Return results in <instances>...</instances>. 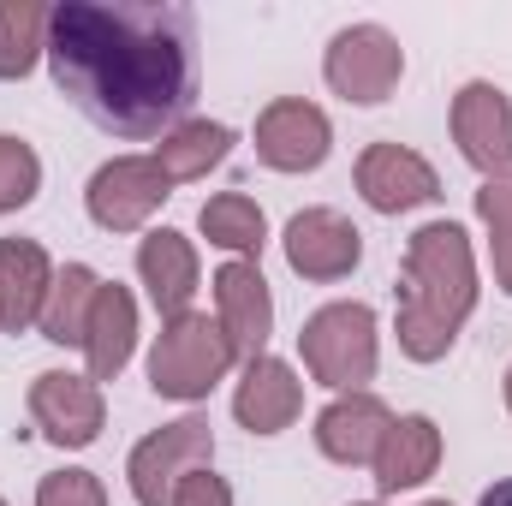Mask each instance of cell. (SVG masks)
<instances>
[{
  "label": "cell",
  "instance_id": "3957f363",
  "mask_svg": "<svg viewBox=\"0 0 512 506\" xmlns=\"http://www.w3.org/2000/svg\"><path fill=\"white\" fill-rule=\"evenodd\" d=\"M233 340L221 322L209 316H179L161 340H155V358H149V387L161 399H203L215 381L227 376L233 364Z\"/></svg>",
  "mask_w": 512,
  "mask_h": 506
},
{
  "label": "cell",
  "instance_id": "4fadbf2b",
  "mask_svg": "<svg viewBox=\"0 0 512 506\" xmlns=\"http://www.w3.org/2000/svg\"><path fill=\"white\" fill-rule=\"evenodd\" d=\"M215 322L227 328L233 352L245 358H262L268 346V328H274V304H268V280L256 274V262H227L215 274Z\"/></svg>",
  "mask_w": 512,
  "mask_h": 506
},
{
  "label": "cell",
  "instance_id": "ba28073f",
  "mask_svg": "<svg viewBox=\"0 0 512 506\" xmlns=\"http://www.w3.org/2000/svg\"><path fill=\"white\" fill-rule=\"evenodd\" d=\"M453 137H459V149H465L471 167H483V173L501 179L512 167V102H507V90H495V84H465L459 102H453Z\"/></svg>",
  "mask_w": 512,
  "mask_h": 506
},
{
  "label": "cell",
  "instance_id": "ffe728a7",
  "mask_svg": "<svg viewBox=\"0 0 512 506\" xmlns=\"http://www.w3.org/2000/svg\"><path fill=\"white\" fill-rule=\"evenodd\" d=\"M96 292H102V280H96L90 268H78V262L54 280V298H48V310H42V328H48L54 346H84V328H90Z\"/></svg>",
  "mask_w": 512,
  "mask_h": 506
},
{
  "label": "cell",
  "instance_id": "6da1fadb",
  "mask_svg": "<svg viewBox=\"0 0 512 506\" xmlns=\"http://www.w3.org/2000/svg\"><path fill=\"white\" fill-rule=\"evenodd\" d=\"M48 66L60 96L114 137H161L197 102V12L66 0L48 6Z\"/></svg>",
  "mask_w": 512,
  "mask_h": 506
},
{
  "label": "cell",
  "instance_id": "d4e9b609",
  "mask_svg": "<svg viewBox=\"0 0 512 506\" xmlns=\"http://www.w3.org/2000/svg\"><path fill=\"white\" fill-rule=\"evenodd\" d=\"M477 209H483V221L495 227V274H501V286L512 292V173L489 179V185L477 191Z\"/></svg>",
  "mask_w": 512,
  "mask_h": 506
},
{
  "label": "cell",
  "instance_id": "5bb4252c",
  "mask_svg": "<svg viewBox=\"0 0 512 506\" xmlns=\"http://www.w3.org/2000/svg\"><path fill=\"white\" fill-rule=\"evenodd\" d=\"M387 429H393V417H387L382 399H370V393L334 399V405L316 417V441H322V453L340 459V465H376Z\"/></svg>",
  "mask_w": 512,
  "mask_h": 506
},
{
  "label": "cell",
  "instance_id": "52a82bcc",
  "mask_svg": "<svg viewBox=\"0 0 512 506\" xmlns=\"http://www.w3.org/2000/svg\"><path fill=\"white\" fill-rule=\"evenodd\" d=\"M167 173H161V161L155 155H126V161H108L96 179H90V215H96V227H108V233H131L161 197H167Z\"/></svg>",
  "mask_w": 512,
  "mask_h": 506
},
{
  "label": "cell",
  "instance_id": "f1b7e54d",
  "mask_svg": "<svg viewBox=\"0 0 512 506\" xmlns=\"http://www.w3.org/2000/svg\"><path fill=\"white\" fill-rule=\"evenodd\" d=\"M429 506H447V501H429Z\"/></svg>",
  "mask_w": 512,
  "mask_h": 506
},
{
  "label": "cell",
  "instance_id": "cb8c5ba5",
  "mask_svg": "<svg viewBox=\"0 0 512 506\" xmlns=\"http://www.w3.org/2000/svg\"><path fill=\"white\" fill-rule=\"evenodd\" d=\"M42 185V161L30 155V143L18 137H0V215L6 209H24Z\"/></svg>",
  "mask_w": 512,
  "mask_h": 506
},
{
  "label": "cell",
  "instance_id": "603a6c76",
  "mask_svg": "<svg viewBox=\"0 0 512 506\" xmlns=\"http://www.w3.org/2000/svg\"><path fill=\"white\" fill-rule=\"evenodd\" d=\"M203 233H209V245H227V251H262V209H256L251 197H215V203H203Z\"/></svg>",
  "mask_w": 512,
  "mask_h": 506
},
{
  "label": "cell",
  "instance_id": "30bf717a",
  "mask_svg": "<svg viewBox=\"0 0 512 506\" xmlns=\"http://www.w3.org/2000/svg\"><path fill=\"white\" fill-rule=\"evenodd\" d=\"M30 411H36V423H42V435L54 447H90L96 429H102V393L84 376H60V370L36 376Z\"/></svg>",
  "mask_w": 512,
  "mask_h": 506
},
{
  "label": "cell",
  "instance_id": "8fae6325",
  "mask_svg": "<svg viewBox=\"0 0 512 506\" xmlns=\"http://www.w3.org/2000/svg\"><path fill=\"white\" fill-rule=\"evenodd\" d=\"M358 191H364V203L382 209V215H399V209H417V203L441 197L435 167H429L423 155L399 149V143H376V149H364V161H358Z\"/></svg>",
  "mask_w": 512,
  "mask_h": 506
},
{
  "label": "cell",
  "instance_id": "7402d4cb",
  "mask_svg": "<svg viewBox=\"0 0 512 506\" xmlns=\"http://www.w3.org/2000/svg\"><path fill=\"white\" fill-rule=\"evenodd\" d=\"M227 149H233V131L197 120V126H179V131H173V137L155 149V161H161V173H167V179H197V173H209Z\"/></svg>",
  "mask_w": 512,
  "mask_h": 506
},
{
  "label": "cell",
  "instance_id": "d6986e66",
  "mask_svg": "<svg viewBox=\"0 0 512 506\" xmlns=\"http://www.w3.org/2000/svg\"><path fill=\"white\" fill-rule=\"evenodd\" d=\"M435 459H441L435 423H429V417H399V423L387 429L382 453H376V483H382V495H393V489H417V483L435 471Z\"/></svg>",
  "mask_w": 512,
  "mask_h": 506
},
{
  "label": "cell",
  "instance_id": "7c38bea8",
  "mask_svg": "<svg viewBox=\"0 0 512 506\" xmlns=\"http://www.w3.org/2000/svg\"><path fill=\"white\" fill-rule=\"evenodd\" d=\"M358 251H364L358 245V227L346 215H334V209H304L286 227V262L304 280H340V274H352Z\"/></svg>",
  "mask_w": 512,
  "mask_h": 506
},
{
  "label": "cell",
  "instance_id": "2e32d148",
  "mask_svg": "<svg viewBox=\"0 0 512 506\" xmlns=\"http://www.w3.org/2000/svg\"><path fill=\"white\" fill-rule=\"evenodd\" d=\"M131 334H137V304H131L126 286H102L96 292V310H90V328H84V352H90V376L114 381L131 358Z\"/></svg>",
  "mask_w": 512,
  "mask_h": 506
},
{
  "label": "cell",
  "instance_id": "9a60e30c",
  "mask_svg": "<svg viewBox=\"0 0 512 506\" xmlns=\"http://www.w3.org/2000/svg\"><path fill=\"white\" fill-rule=\"evenodd\" d=\"M137 268H143V286H149L161 316H173V322L191 316L185 304L197 292V256H191V245L179 233H149L143 251H137Z\"/></svg>",
  "mask_w": 512,
  "mask_h": 506
},
{
  "label": "cell",
  "instance_id": "8992f818",
  "mask_svg": "<svg viewBox=\"0 0 512 506\" xmlns=\"http://www.w3.org/2000/svg\"><path fill=\"white\" fill-rule=\"evenodd\" d=\"M322 72H328V84L346 96V102H387V90L399 84V72H405V54H399V42L387 36L382 24H352V30H340L334 42H328V60H322Z\"/></svg>",
  "mask_w": 512,
  "mask_h": 506
},
{
  "label": "cell",
  "instance_id": "83f0119b",
  "mask_svg": "<svg viewBox=\"0 0 512 506\" xmlns=\"http://www.w3.org/2000/svg\"><path fill=\"white\" fill-rule=\"evenodd\" d=\"M507 405H512V370H507Z\"/></svg>",
  "mask_w": 512,
  "mask_h": 506
},
{
  "label": "cell",
  "instance_id": "e0dca14e",
  "mask_svg": "<svg viewBox=\"0 0 512 506\" xmlns=\"http://www.w3.org/2000/svg\"><path fill=\"white\" fill-rule=\"evenodd\" d=\"M233 411H239V423L251 435H280L292 423V411H298V376L286 364H274V358H251Z\"/></svg>",
  "mask_w": 512,
  "mask_h": 506
},
{
  "label": "cell",
  "instance_id": "ac0fdd59",
  "mask_svg": "<svg viewBox=\"0 0 512 506\" xmlns=\"http://www.w3.org/2000/svg\"><path fill=\"white\" fill-rule=\"evenodd\" d=\"M48 256L30 239H0V328H30L42 316Z\"/></svg>",
  "mask_w": 512,
  "mask_h": 506
},
{
  "label": "cell",
  "instance_id": "4316f807",
  "mask_svg": "<svg viewBox=\"0 0 512 506\" xmlns=\"http://www.w3.org/2000/svg\"><path fill=\"white\" fill-rule=\"evenodd\" d=\"M483 506H512V477H507V483H495V489L483 495Z\"/></svg>",
  "mask_w": 512,
  "mask_h": 506
},
{
  "label": "cell",
  "instance_id": "484cf974",
  "mask_svg": "<svg viewBox=\"0 0 512 506\" xmlns=\"http://www.w3.org/2000/svg\"><path fill=\"white\" fill-rule=\"evenodd\" d=\"M36 506H102V483L90 471H54L36 489Z\"/></svg>",
  "mask_w": 512,
  "mask_h": 506
},
{
  "label": "cell",
  "instance_id": "7a4b0ae2",
  "mask_svg": "<svg viewBox=\"0 0 512 506\" xmlns=\"http://www.w3.org/2000/svg\"><path fill=\"white\" fill-rule=\"evenodd\" d=\"M477 274H471V245L453 221H435L411 239L405 256V286H399V346L429 364L453 346L459 322L471 316Z\"/></svg>",
  "mask_w": 512,
  "mask_h": 506
},
{
  "label": "cell",
  "instance_id": "44dd1931",
  "mask_svg": "<svg viewBox=\"0 0 512 506\" xmlns=\"http://www.w3.org/2000/svg\"><path fill=\"white\" fill-rule=\"evenodd\" d=\"M48 48V6L0 0V78H24Z\"/></svg>",
  "mask_w": 512,
  "mask_h": 506
},
{
  "label": "cell",
  "instance_id": "5b68a950",
  "mask_svg": "<svg viewBox=\"0 0 512 506\" xmlns=\"http://www.w3.org/2000/svg\"><path fill=\"white\" fill-rule=\"evenodd\" d=\"M209 453H215V441H209L203 417H185V423H167L161 435H149L131 453V495H137V506H173L179 483L191 471H203Z\"/></svg>",
  "mask_w": 512,
  "mask_h": 506
},
{
  "label": "cell",
  "instance_id": "277c9868",
  "mask_svg": "<svg viewBox=\"0 0 512 506\" xmlns=\"http://www.w3.org/2000/svg\"><path fill=\"white\" fill-rule=\"evenodd\" d=\"M304 364L322 387H358L376 376V316L364 304H328L298 334Z\"/></svg>",
  "mask_w": 512,
  "mask_h": 506
},
{
  "label": "cell",
  "instance_id": "9c48e42d",
  "mask_svg": "<svg viewBox=\"0 0 512 506\" xmlns=\"http://www.w3.org/2000/svg\"><path fill=\"white\" fill-rule=\"evenodd\" d=\"M328 143L334 131L322 120V108L310 102H274L262 120H256V155L280 173H310L328 161Z\"/></svg>",
  "mask_w": 512,
  "mask_h": 506
}]
</instances>
